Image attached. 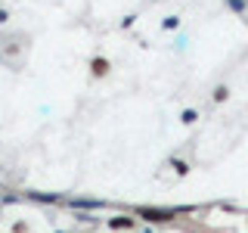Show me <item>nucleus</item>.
Listing matches in <instances>:
<instances>
[{
  "label": "nucleus",
  "mask_w": 248,
  "mask_h": 233,
  "mask_svg": "<svg viewBox=\"0 0 248 233\" xmlns=\"http://www.w3.org/2000/svg\"><path fill=\"white\" fill-rule=\"evenodd\" d=\"M186 212H192V208H155V205H137L134 208V215L143 217L146 224H168L177 215H186Z\"/></svg>",
  "instance_id": "1"
},
{
  "label": "nucleus",
  "mask_w": 248,
  "mask_h": 233,
  "mask_svg": "<svg viewBox=\"0 0 248 233\" xmlns=\"http://www.w3.org/2000/svg\"><path fill=\"white\" fill-rule=\"evenodd\" d=\"M106 227H108V230H137V217H130V215H115V217H108V221H106Z\"/></svg>",
  "instance_id": "2"
},
{
  "label": "nucleus",
  "mask_w": 248,
  "mask_h": 233,
  "mask_svg": "<svg viewBox=\"0 0 248 233\" xmlns=\"http://www.w3.org/2000/svg\"><path fill=\"white\" fill-rule=\"evenodd\" d=\"M108 68H112V62H108V59H103V56L90 59V72H93V78H106Z\"/></svg>",
  "instance_id": "3"
},
{
  "label": "nucleus",
  "mask_w": 248,
  "mask_h": 233,
  "mask_svg": "<svg viewBox=\"0 0 248 233\" xmlns=\"http://www.w3.org/2000/svg\"><path fill=\"white\" fill-rule=\"evenodd\" d=\"M196 118H199V115H196V109H183V112H180V121H183V124H192Z\"/></svg>",
  "instance_id": "4"
},
{
  "label": "nucleus",
  "mask_w": 248,
  "mask_h": 233,
  "mask_svg": "<svg viewBox=\"0 0 248 233\" xmlns=\"http://www.w3.org/2000/svg\"><path fill=\"white\" fill-rule=\"evenodd\" d=\"M174 171H177V174L183 177V174H189V165H186L183 159H174Z\"/></svg>",
  "instance_id": "5"
},
{
  "label": "nucleus",
  "mask_w": 248,
  "mask_h": 233,
  "mask_svg": "<svg viewBox=\"0 0 248 233\" xmlns=\"http://www.w3.org/2000/svg\"><path fill=\"white\" fill-rule=\"evenodd\" d=\"M227 97H230V87H223V84H220V87L214 90V100H217V103H223Z\"/></svg>",
  "instance_id": "6"
},
{
  "label": "nucleus",
  "mask_w": 248,
  "mask_h": 233,
  "mask_svg": "<svg viewBox=\"0 0 248 233\" xmlns=\"http://www.w3.org/2000/svg\"><path fill=\"white\" fill-rule=\"evenodd\" d=\"M177 25H180V19H177V16H168V19H165V28H168V31L177 28Z\"/></svg>",
  "instance_id": "7"
},
{
  "label": "nucleus",
  "mask_w": 248,
  "mask_h": 233,
  "mask_svg": "<svg viewBox=\"0 0 248 233\" xmlns=\"http://www.w3.org/2000/svg\"><path fill=\"white\" fill-rule=\"evenodd\" d=\"M227 3L232 6V10H242V6H245V3H242V0H227Z\"/></svg>",
  "instance_id": "8"
},
{
  "label": "nucleus",
  "mask_w": 248,
  "mask_h": 233,
  "mask_svg": "<svg viewBox=\"0 0 248 233\" xmlns=\"http://www.w3.org/2000/svg\"><path fill=\"white\" fill-rule=\"evenodd\" d=\"M6 19H10V13H6V10H0V22H6Z\"/></svg>",
  "instance_id": "9"
}]
</instances>
